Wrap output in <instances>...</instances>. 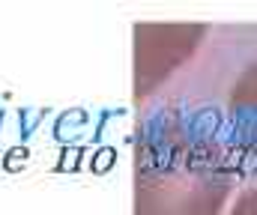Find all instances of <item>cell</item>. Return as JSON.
Wrapping results in <instances>:
<instances>
[{
	"instance_id": "6da1fadb",
	"label": "cell",
	"mask_w": 257,
	"mask_h": 215,
	"mask_svg": "<svg viewBox=\"0 0 257 215\" xmlns=\"http://www.w3.org/2000/svg\"><path fill=\"white\" fill-rule=\"evenodd\" d=\"M233 215H257V191H251V197L245 194L239 200V206L233 209Z\"/></svg>"
}]
</instances>
